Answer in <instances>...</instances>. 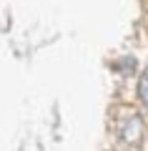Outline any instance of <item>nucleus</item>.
Wrapping results in <instances>:
<instances>
[{
	"label": "nucleus",
	"mask_w": 148,
	"mask_h": 151,
	"mask_svg": "<svg viewBox=\"0 0 148 151\" xmlns=\"http://www.w3.org/2000/svg\"><path fill=\"white\" fill-rule=\"evenodd\" d=\"M118 134H121V139L126 141V144H138V141L143 139V121H141V116H136V113L126 116V119L121 121Z\"/></svg>",
	"instance_id": "f257e3e1"
},
{
	"label": "nucleus",
	"mask_w": 148,
	"mask_h": 151,
	"mask_svg": "<svg viewBox=\"0 0 148 151\" xmlns=\"http://www.w3.org/2000/svg\"><path fill=\"white\" fill-rule=\"evenodd\" d=\"M138 96H141V101L148 106V68L143 70V76H141V83H138Z\"/></svg>",
	"instance_id": "f03ea898"
}]
</instances>
